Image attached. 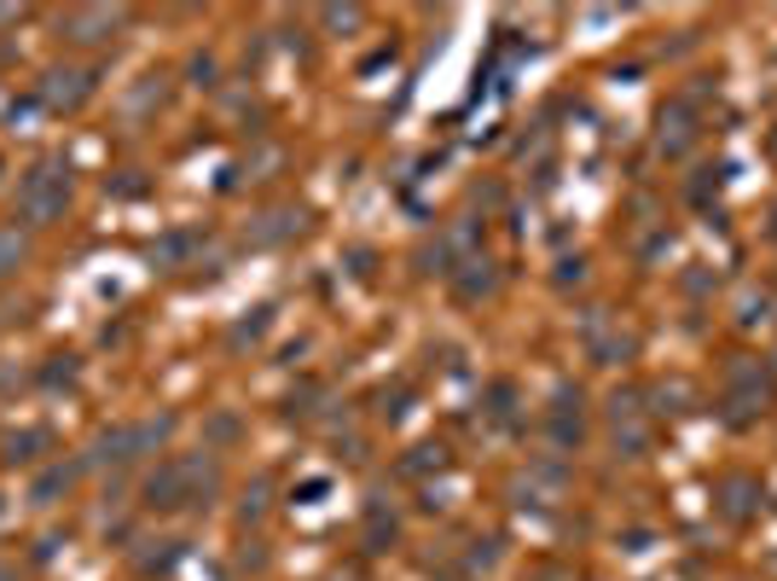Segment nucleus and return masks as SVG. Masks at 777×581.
I'll return each mask as SVG.
<instances>
[{"instance_id": "nucleus-1", "label": "nucleus", "mask_w": 777, "mask_h": 581, "mask_svg": "<svg viewBox=\"0 0 777 581\" xmlns=\"http://www.w3.org/2000/svg\"><path fill=\"white\" fill-rule=\"evenodd\" d=\"M71 204V169L64 163H35L24 175V187H18V215H24V228H53Z\"/></svg>"}, {"instance_id": "nucleus-2", "label": "nucleus", "mask_w": 777, "mask_h": 581, "mask_svg": "<svg viewBox=\"0 0 777 581\" xmlns=\"http://www.w3.org/2000/svg\"><path fill=\"white\" fill-rule=\"evenodd\" d=\"M163 436H169V419H140V424H123V431H110V436L99 442V448H105V459H110V465H128V459L151 454Z\"/></svg>"}, {"instance_id": "nucleus-3", "label": "nucleus", "mask_w": 777, "mask_h": 581, "mask_svg": "<svg viewBox=\"0 0 777 581\" xmlns=\"http://www.w3.org/2000/svg\"><path fill=\"white\" fill-rule=\"evenodd\" d=\"M123 7H76V12H64V35L82 41V47H99V41H110L123 30Z\"/></svg>"}, {"instance_id": "nucleus-4", "label": "nucleus", "mask_w": 777, "mask_h": 581, "mask_svg": "<svg viewBox=\"0 0 777 581\" xmlns=\"http://www.w3.org/2000/svg\"><path fill=\"white\" fill-rule=\"evenodd\" d=\"M609 431H615V448L621 454H638L650 442V424L638 413V395H615L609 401Z\"/></svg>"}, {"instance_id": "nucleus-5", "label": "nucleus", "mask_w": 777, "mask_h": 581, "mask_svg": "<svg viewBox=\"0 0 777 581\" xmlns=\"http://www.w3.org/2000/svg\"><path fill=\"white\" fill-rule=\"evenodd\" d=\"M87 94H94V76L87 71H53L47 87H41V99H47L53 110H76Z\"/></svg>"}, {"instance_id": "nucleus-6", "label": "nucleus", "mask_w": 777, "mask_h": 581, "mask_svg": "<svg viewBox=\"0 0 777 581\" xmlns=\"http://www.w3.org/2000/svg\"><path fill=\"white\" fill-rule=\"evenodd\" d=\"M146 506H151V511H174V506H187V483H180V459H169L163 472H151V477H146Z\"/></svg>"}, {"instance_id": "nucleus-7", "label": "nucleus", "mask_w": 777, "mask_h": 581, "mask_svg": "<svg viewBox=\"0 0 777 581\" xmlns=\"http://www.w3.org/2000/svg\"><path fill=\"white\" fill-rule=\"evenodd\" d=\"M71 483H76V465H53V472H41V477H35L30 500H35V506H53V500H58Z\"/></svg>"}, {"instance_id": "nucleus-8", "label": "nucleus", "mask_w": 777, "mask_h": 581, "mask_svg": "<svg viewBox=\"0 0 777 581\" xmlns=\"http://www.w3.org/2000/svg\"><path fill=\"white\" fill-rule=\"evenodd\" d=\"M24 262H30V239L18 228H0V279H12Z\"/></svg>"}, {"instance_id": "nucleus-9", "label": "nucleus", "mask_w": 777, "mask_h": 581, "mask_svg": "<svg viewBox=\"0 0 777 581\" xmlns=\"http://www.w3.org/2000/svg\"><path fill=\"white\" fill-rule=\"evenodd\" d=\"M41 448H47V431H12L7 436V465H30V459H41Z\"/></svg>"}, {"instance_id": "nucleus-10", "label": "nucleus", "mask_w": 777, "mask_h": 581, "mask_svg": "<svg viewBox=\"0 0 777 581\" xmlns=\"http://www.w3.org/2000/svg\"><path fill=\"white\" fill-rule=\"evenodd\" d=\"M192 251V239L187 233H174V239H163V244H151V262H180Z\"/></svg>"}, {"instance_id": "nucleus-11", "label": "nucleus", "mask_w": 777, "mask_h": 581, "mask_svg": "<svg viewBox=\"0 0 777 581\" xmlns=\"http://www.w3.org/2000/svg\"><path fill=\"white\" fill-rule=\"evenodd\" d=\"M429 465H436V472H441V448H418V459H406V477H418V472H429Z\"/></svg>"}, {"instance_id": "nucleus-12", "label": "nucleus", "mask_w": 777, "mask_h": 581, "mask_svg": "<svg viewBox=\"0 0 777 581\" xmlns=\"http://www.w3.org/2000/svg\"><path fill=\"white\" fill-rule=\"evenodd\" d=\"M326 24L331 30H354L360 24V7H326Z\"/></svg>"}, {"instance_id": "nucleus-13", "label": "nucleus", "mask_w": 777, "mask_h": 581, "mask_svg": "<svg viewBox=\"0 0 777 581\" xmlns=\"http://www.w3.org/2000/svg\"><path fill=\"white\" fill-rule=\"evenodd\" d=\"M0 24H18V7H0Z\"/></svg>"}, {"instance_id": "nucleus-14", "label": "nucleus", "mask_w": 777, "mask_h": 581, "mask_svg": "<svg viewBox=\"0 0 777 581\" xmlns=\"http://www.w3.org/2000/svg\"><path fill=\"white\" fill-rule=\"evenodd\" d=\"M0 581H18V575H12V570H7V564H0Z\"/></svg>"}]
</instances>
